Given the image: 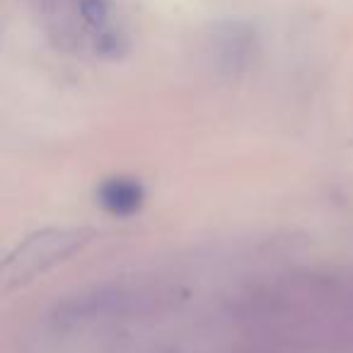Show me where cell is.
<instances>
[{
	"label": "cell",
	"instance_id": "obj_4",
	"mask_svg": "<svg viewBox=\"0 0 353 353\" xmlns=\"http://www.w3.org/2000/svg\"><path fill=\"white\" fill-rule=\"evenodd\" d=\"M80 6V15H83V20L88 22L92 30L102 32L107 30V17H109V6L107 0H78Z\"/></svg>",
	"mask_w": 353,
	"mask_h": 353
},
{
	"label": "cell",
	"instance_id": "obj_2",
	"mask_svg": "<svg viewBox=\"0 0 353 353\" xmlns=\"http://www.w3.org/2000/svg\"><path fill=\"white\" fill-rule=\"evenodd\" d=\"M92 237L94 230L90 228H49V230L34 232L3 261L0 285L3 290H15L32 283L37 276L46 274L49 269L78 254L83 247L92 242Z\"/></svg>",
	"mask_w": 353,
	"mask_h": 353
},
{
	"label": "cell",
	"instance_id": "obj_1",
	"mask_svg": "<svg viewBox=\"0 0 353 353\" xmlns=\"http://www.w3.org/2000/svg\"><path fill=\"white\" fill-rule=\"evenodd\" d=\"M170 298L172 293L162 285L104 283L61 300L51 312V322L61 329L117 322V319H128L133 314H145L165 307Z\"/></svg>",
	"mask_w": 353,
	"mask_h": 353
},
{
	"label": "cell",
	"instance_id": "obj_3",
	"mask_svg": "<svg viewBox=\"0 0 353 353\" xmlns=\"http://www.w3.org/2000/svg\"><path fill=\"white\" fill-rule=\"evenodd\" d=\"M97 203L117 218L136 216L145 206V187L136 176H109L97 187Z\"/></svg>",
	"mask_w": 353,
	"mask_h": 353
}]
</instances>
